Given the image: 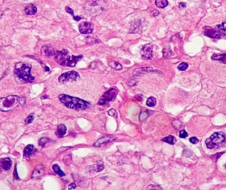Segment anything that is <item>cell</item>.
<instances>
[{
    "label": "cell",
    "instance_id": "1",
    "mask_svg": "<svg viewBox=\"0 0 226 190\" xmlns=\"http://www.w3.org/2000/svg\"><path fill=\"white\" fill-rule=\"evenodd\" d=\"M59 100L65 107L74 110H84L89 108L90 103L80 98L72 97L66 94H60Z\"/></svg>",
    "mask_w": 226,
    "mask_h": 190
},
{
    "label": "cell",
    "instance_id": "2",
    "mask_svg": "<svg viewBox=\"0 0 226 190\" xmlns=\"http://www.w3.org/2000/svg\"><path fill=\"white\" fill-rule=\"evenodd\" d=\"M26 103L25 97H19L17 95H11L0 99V111L8 112L15 109L19 106H24Z\"/></svg>",
    "mask_w": 226,
    "mask_h": 190
},
{
    "label": "cell",
    "instance_id": "3",
    "mask_svg": "<svg viewBox=\"0 0 226 190\" xmlns=\"http://www.w3.org/2000/svg\"><path fill=\"white\" fill-rule=\"evenodd\" d=\"M15 75L25 82L31 83L35 80V77L31 75V66L27 64L18 62L15 64Z\"/></svg>",
    "mask_w": 226,
    "mask_h": 190
},
{
    "label": "cell",
    "instance_id": "4",
    "mask_svg": "<svg viewBox=\"0 0 226 190\" xmlns=\"http://www.w3.org/2000/svg\"><path fill=\"white\" fill-rule=\"evenodd\" d=\"M226 142V135L222 132H216L206 140V145L208 149H212L219 147Z\"/></svg>",
    "mask_w": 226,
    "mask_h": 190
},
{
    "label": "cell",
    "instance_id": "5",
    "mask_svg": "<svg viewBox=\"0 0 226 190\" xmlns=\"http://www.w3.org/2000/svg\"><path fill=\"white\" fill-rule=\"evenodd\" d=\"M80 79V74L75 71H70L62 74L61 76L58 78L59 82L62 84L66 82H72V81H77Z\"/></svg>",
    "mask_w": 226,
    "mask_h": 190
},
{
    "label": "cell",
    "instance_id": "6",
    "mask_svg": "<svg viewBox=\"0 0 226 190\" xmlns=\"http://www.w3.org/2000/svg\"><path fill=\"white\" fill-rule=\"evenodd\" d=\"M117 93V90L115 88H111V89L106 91V92L103 95L102 97L100 98L99 102H98V105L103 106V105L106 104L108 102L114 101L116 99Z\"/></svg>",
    "mask_w": 226,
    "mask_h": 190
},
{
    "label": "cell",
    "instance_id": "7",
    "mask_svg": "<svg viewBox=\"0 0 226 190\" xmlns=\"http://www.w3.org/2000/svg\"><path fill=\"white\" fill-rule=\"evenodd\" d=\"M69 52L67 50H65V49H64V50H62L61 51H57L55 52L54 59L59 64L65 66V61H66Z\"/></svg>",
    "mask_w": 226,
    "mask_h": 190
},
{
    "label": "cell",
    "instance_id": "8",
    "mask_svg": "<svg viewBox=\"0 0 226 190\" xmlns=\"http://www.w3.org/2000/svg\"><path fill=\"white\" fill-rule=\"evenodd\" d=\"M141 56L143 60H150L153 57V48L151 44L143 45L141 49Z\"/></svg>",
    "mask_w": 226,
    "mask_h": 190
},
{
    "label": "cell",
    "instance_id": "9",
    "mask_svg": "<svg viewBox=\"0 0 226 190\" xmlns=\"http://www.w3.org/2000/svg\"><path fill=\"white\" fill-rule=\"evenodd\" d=\"M204 35L206 37L212 38H218L221 37V34L218 30L213 29L209 26H205L204 27Z\"/></svg>",
    "mask_w": 226,
    "mask_h": 190
},
{
    "label": "cell",
    "instance_id": "10",
    "mask_svg": "<svg viewBox=\"0 0 226 190\" xmlns=\"http://www.w3.org/2000/svg\"><path fill=\"white\" fill-rule=\"evenodd\" d=\"M79 30L81 34L91 33L93 31V25L90 22H82L79 25Z\"/></svg>",
    "mask_w": 226,
    "mask_h": 190
},
{
    "label": "cell",
    "instance_id": "11",
    "mask_svg": "<svg viewBox=\"0 0 226 190\" xmlns=\"http://www.w3.org/2000/svg\"><path fill=\"white\" fill-rule=\"evenodd\" d=\"M83 58L82 55H79V56H70L68 55V57H67L66 61H65V66H70V67H74L75 66L76 64L79 62L80 60H81V58Z\"/></svg>",
    "mask_w": 226,
    "mask_h": 190
},
{
    "label": "cell",
    "instance_id": "12",
    "mask_svg": "<svg viewBox=\"0 0 226 190\" xmlns=\"http://www.w3.org/2000/svg\"><path fill=\"white\" fill-rule=\"evenodd\" d=\"M116 137L112 136V135H109V136H105L103 137H101L99 139H98L97 141L95 142L94 146L95 147H100L103 145H105L107 143H109L111 141H113L114 140H116Z\"/></svg>",
    "mask_w": 226,
    "mask_h": 190
},
{
    "label": "cell",
    "instance_id": "13",
    "mask_svg": "<svg viewBox=\"0 0 226 190\" xmlns=\"http://www.w3.org/2000/svg\"><path fill=\"white\" fill-rule=\"evenodd\" d=\"M41 54L42 55L45 56V57H50L54 55L55 51L54 48L50 44L44 45L41 48Z\"/></svg>",
    "mask_w": 226,
    "mask_h": 190
},
{
    "label": "cell",
    "instance_id": "14",
    "mask_svg": "<svg viewBox=\"0 0 226 190\" xmlns=\"http://www.w3.org/2000/svg\"><path fill=\"white\" fill-rule=\"evenodd\" d=\"M12 166V160L7 157V158H4L0 160V167L4 170H10Z\"/></svg>",
    "mask_w": 226,
    "mask_h": 190
},
{
    "label": "cell",
    "instance_id": "15",
    "mask_svg": "<svg viewBox=\"0 0 226 190\" xmlns=\"http://www.w3.org/2000/svg\"><path fill=\"white\" fill-rule=\"evenodd\" d=\"M36 151L35 146L32 145H29L25 147L23 151V156L25 158H29L32 154Z\"/></svg>",
    "mask_w": 226,
    "mask_h": 190
},
{
    "label": "cell",
    "instance_id": "16",
    "mask_svg": "<svg viewBox=\"0 0 226 190\" xmlns=\"http://www.w3.org/2000/svg\"><path fill=\"white\" fill-rule=\"evenodd\" d=\"M67 131V128L64 124H60V125H58L56 131V135L57 136L60 137V138H62L63 137L65 133H66Z\"/></svg>",
    "mask_w": 226,
    "mask_h": 190
},
{
    "label": "cell",
    "instance_id": "17",
    "mask_svg": "<svg viewBox=\"0 0 226 190\" xmlns=\"http://www.w3.org/2000/svg\"><path fill=\"white\" fill-rule=\"evenodd\" d=\"M37 11V8L33 4H29L27 5L25 8V12L26 15H35Z\"/></svg>",
    "mask_w": 226,
    "mask_h": 190
},
{
    "label": "cell",
    "instance_id": "18",
    "mask_svg": "<svg viewBox=\"0 0 226 190\" xmlns=\"http://www.w3.org/2000/svg\"><path fill=\"white\" fill-rule=\"evenodd\" d=\"M212 59L214 60H218L220 61L223 63L226 64V53L221 54H213L212 57Z\"/></svg>",
    "mask_w": 226,
    "mask_h": 190
},
{
    "label": "cell",
    "instance_id": "19",
    "mask_svg": "<svg viewBox=\"0 0 226 190\" xmlns=\"http://www.w3.org/2000/svg\"><path fill=\"white\" fill-rule=\"evenodd\" d=\"M146 72H155L154 70H153L152 68H137L135 71L134 72V74H135V75H138L140 74H144Z\"/></svg>",
    "mask_w": 226,
    "mask_h": 190
},
{
    "label": "cell",
    "instance_id": "20",
    "mask_svg": "<svg viewBox=\"0 0 226 190\" xmlns=\"http://www.w3.org/2000/svg\"><path fill=\"white\" fill-rule=\"evenodd\" d=\"M162 141L168 143V144H169V145H175V144L176 142V139L174 136L169 135L168 136L165 137V138L162 139Z\"/></svg>",
    "mask_w": 226,
    "mask_h": 190
},
{
    "label": "cell",
    "instance_id": "21",
    "mask_svg": "<svg viewBox=\"0 0 226 190\" xmlns=\"http://www.w3.org/2000/svg\"><path fill=\"white\" fill-rule=\"evenodd\" d=\"M155 5L159 8H165L168 5L169 2L167 0H155Z\"/></svg>",
    "mask_w": 226,
    "mask_h": 190
},
{
    "label": "cell",
    "instance_id": "22",
    "mask_svg": "<svg viewBox=\"0 0 226 190\" xmlns=\"http://www.w3.org/2000/svg\"><path fill=\"white\" fill-rule=\"evenodd\" d=\"M52 170H53V171L56 173V174H58L59 176L63 177L65 175V173L63 171H62V170L60 168V167L59 166L58 164H54L53 166H52Z\"/></svg>",
    "mask_w": 226,
    "mask_h": 190
},
{
    "label": "cell",
    "instance_id": "23",
    "mask_svg": "<svg viewBox=\"0 0 226 190\" xmlns=\"http://www.w3.org/2000/svg\"><path fill=\"white\" fill-rule=\"evenodd\" d=\"M216 28L218 29V30L220 32L221 35H226V23H222L221 24H219L216 26Z\"/></svg>",
    "mask_w": 226,
    "mask_h": 190
},
{
    "label": "cell",
    "instance_id": "24",
    "mask_svg": "<svg viewBox=\"0 0 226 190\" xmlns=\"http://www.w3.org/2000/svg\"><path fill=\"white\" fill-rule=\"evenodd\" d=\"M156 99L153 97H150L147 100L146 105L149 107H154L156 105Z\"/></svg>",
    "mask_w": 226,
    "mask_h": 190
},
{
    "label": "cell",
    "instance_id": "25",
    "mask_svg": "<svg viewBox=\"0 0 226 190\" xmlns=\"http://www.w3.org/2000/svg\"><path fill=\"white\" fill-rule=\"evenodd\" d=\"M109 66L113 68L114 70H122V66H121V64L117 62H111L109 63Z\"/></svg>",
    "mask_w": 226,
    "mask_h": 190
},
{
    "label": "cell",
    "instance_id": "26",
    "mask_svg": "<svg viewBox=\"0 0 226 190\" xmlns=\"http://www.w3.org/2000/svg\"><path fill=\"white\" fill-rule=\"evenodd\" d=\"M49 141H50V139L47 137H43V138H41V139H39L38 140V145L41 146H44L47 143H48Z\"/></svg>",
    "mask_w": 226,
    "mask_h": 190
},
{
    "label": "cell",
    "instance_id": "27",
    "mask_svg": "<svg viewBox=\"0 0 226 190\" xmlns=\"http://www.w3.org/2000/svg\"><path fill=\"white\" fill-rule=\"evenodd\" d=\"M188 67V64L186 62H182V63L180 64L178 66V69L181 71H185L186 69H187Z\"/></svg>",
    "mask_w": 226,
    "mask_h": 190
},
{
    "label": "cell",
    "instance_id": "28",
    "mask_svg": "<svg viewBox=\"0 0 226 190\" xmlns=\"http://www.w3.org/2000/svg\"><path fill=\"white\" fill-rule=\"evenodd\" d=\"M94 170L95 171H96L97 172H101L102 170L104 169V165L102 164H95L94 165Z\"/></svg>",
    "mask_w": 226,
    "mask_h": 190
},
{
    "label": "cell",
    "instance_id": "29",
    "mask_svg": "<svg viewBox=\"0 0 226 190\" xmlns=\"http://www.w3.org/2000/svg\"><path fill=\"white\" fill-rule=\"evenodd\" d=\"M171 53L172 52L169 48H164V50H163V57H169L171 55Z\"/></svg>",
    "mask_w": 226,
    "mask_h": 190
},
{
    "label": "cell",
    "instance_id": "30",
    "mask_svg": "<svg viewBox=\"0 0 226 190\" xmlns=\"http://www.w3.org/2000/svg\"><path fill=\"white\" fill-rule=\"evenodd\" d=\"M108 114H109L110 117H114V118H116V119L118 117V113H117V111H116V110L113 109H110L109 111H108Z\"/></svg>",
    "mask_w": 226,
    "mask_h": 190
},
{
    "label": "cell",
    "instance_id": "31",
    "mask_svg": "<svg viewBox=\"0 0 226 190\" xmlns=\"http://www.w3.org/2000/svg\"><path fill=\"white\" fill-rule=\"evenodd\" d=\"M34 115H29L27 118H26V119L25 120V124H29V123H31L32 121H33L34 120Z\"/></svg>",
    "mask_w": 226,
    "mask_h": 190
},
{
    "label": "cell",
    "instance_id": "32",
    "mask_svg": "<svg viewBox=\"0 0 226 190\" xmlns=\"http://www.w3.org/2000/svg\"><path fill=\"white\" fill-rule=\"evenodd\" d=\"M148 115H149V114H147L146 111H142V112L140 114L139 119L140 121H143V119H146V118L148 117Z\"/></svg>",
    "mask_w": 226,
    "mask_h": 190
},
{
    "label": "cell",
    "instance_id": "33",
    "mask_svg": "<svg viewBox=\"0 0 226 190\" xmlns=\"http://www.w3.org/2000/svg\"><path fill=\"white\" fill-rule=\"evenodd\" d=\"M188 136V133L186 132V130H182L180 131L179 133V136L180 138H182V139H185L186 138V136Z\"/></svg>",
    "mask_w": 226,
    "mask_h": 190
},
{
    "label": "cell",
    "instance_id": "34",
    "mask_svg": "<svg viewBox=\"0 0 226 190\" xmlns=\"http://www.w3.org/2000/svg\"><path fill=\"white\" fill-rule=\"evenodd\" d=\"M147 189H162L161 187L159 185H150L147 188Z\"/></svg>",
    "mask_w": 226,
    "mask_h": 190
},
{
    "label": "cell",
    "instance_id": "35",
    "mask_svg": "<svg viewBox=\"0 0 226 190\" xmlns=\"http://www.w3.org/2000/svg\"><path fill=\"white\" fill-rule=\"evenodd\" d=\"M190 142L192 144H196L198 142V139L195 136H192L191 138H190Z\"/></svg>",
    "mask_w": 226,
    "mask_h": 190
},
{
    "label": "cell",
    "instance_id": "36",
    "mask_svg": "<svg viewBox=\"0 0 226 190\" xmlns=\"http://www.w3.org/2000/svg\"><path fill=\"white\" fill-rule=\"evenodd\" d=\"M65 11H66L68 13H69V14H71V15L73 16V17H74V11H73V9H71L70 8L68 7V6H67V7H65Z\"/></svg>",
    "mask_w": 226,
    "mask_h": 190
},
{
    "label": "cell",
    "instance_id": "37",
    "mask_svg": "<svg viewBox=\"0 0 226 190\" xmlns=\"http://www.w3.org/2000/svg\"><path fill=\"white\" fill-rule=\"evenodd\" d=\"M223 154H224V152H220V153H218L217 155H214V156H212V157H215V158H213V160L214 161H217L218 159L220 157V156H221Z\"/></svg>",
    "mask_w": 226,
    "mask_h": 190
},
{
    "label": "cell",
    "instance_id": "38",
    "mask_svg": "<svg viewBox=\"0 0 226 190\" xmlns=\"http://www.w3.org/2000/svg\"><path fill=\"white\" fill-rule=\"evenodd\" d=\"M75 188H76V185H75V183H71V184L69 185L68 189H75Z\"/></svg>",
    "mask_w": 226,
    "mask_h": 190
},
{
    "label": "cell",
    "instance_id": "39",
    "mask_svg": "<svg viewBox=\"0 0 226 190\" xmlns=\"http://www.w3.org/2000/svg\"><path fill=\"white\" fill-rule=\"evenodd\" d=\"M159 14V12L158 10H153L152 12V15L153 16V17H156V16H158Z\"/></svg>",
    "mask_w": 226,
    "mask_h": 190
},
{
    "label": "cell",
    "instance_id": "40",
    "mask_svg": "<svg viewBox=\"0 0 226 190\" xmlns=\"http://www.w3.org/2000/svg\"><path fill=\"white\" fill-rule=\"evenodd\" d=\"M83 19V18L81 17H79V16H77V17H75V16H74V19L76 21H79L80 19Z\"/></svg>",
    "mask_w": 226,
    "mask_h": 190
},
{
    "label": "cell",
    "instance_id": "41",
    "mask_svg": "<svg viewBox=\"0 0 226 190\" xmlns=\"http://www.w3.org/2000/svg\"><path fill=\"white\" fill-rule=\"evenodd\" d=\"M179 7L181 8H186V4H185V3H181V4H179Z\"/></svg>",
    "mask_w": 226,
    "mask_h": 190
},
{
    "label": "cell",
    "instance_id": "42",
    "mask_svg": "<svg viewBox=\"0 0 226 190\" xmlns=\"http://www.w3.org/2000/svg\"><path fill=\"white\" fill-rule=\"evenodd\" d=\"M225 169H226V164L225 165Z\"/></svg>",
    "mask_w": 226,
    "mask_h": 190
}]
</instances>
